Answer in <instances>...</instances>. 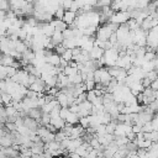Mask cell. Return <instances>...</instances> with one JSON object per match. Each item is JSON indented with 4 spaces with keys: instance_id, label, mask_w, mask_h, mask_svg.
I'll list each match as a JSON object with an SVG mask.
<instances>
[{
    "instance_id": "6da1fadb",
    "label": "cell",
    "mask_w": 158,
    "mask_h": 158,
    "mask_svg": "<svg viewBox=\"0 0 158 158\" xmlns=\"http://www.w3.org/2000/svg\"><path fill=\"white\" fill-rule=\"evenodd\" d=\"M118 58H120V52L115 47H112V48L105 51V54L99 60V63H100V65H107L110 68V67H115L116 65Z\"/></svg>"
},
{
    "instance_id": "7a4b0ae2",
    "label": "cell",
    "mask_w": 158,
    "mask_h": 158,
    "mask_svg": "<svg viewBox=\"0 0 158 158\" xmlns=\"http://www.w3.org/2000/svg\"><path fill=\"white\" fill-rule=\"evenodd\" d=\"M112 79L114 78L111 77V74H110L107 68H102L101 67V68H98L94 72V80L96 81V84H101L104 86H107Z\"/></svg>"
},
{
    "instance_id": "3957f363",
    "label": "cell",
    "mask_w": 158,
    "mask_h": 158,
    "mask_svg": "<svg viewBox=\"0 0 158 158\" xmlns=\"http://www.w3.org/2000/svg\"><path fill=\"white\" fill-rule=\"evenodd\" d=\"M147 51H158V25L147 32Z\"/></svg>"
},
{
    "instance_id": "277c9868",
    "label": "cell",
    "mask_w": 158,
    "mask_h": 158,
    "mask_svg": "<svg viewBox=\"0 0 158 158\" xmlns=\"http://www.w3.org/2000/svg\"><path fill=\"white\" fill-rule=\"evenodd\" d=\"M130 19H131L130 11H116V12H114V15L111 16L109 22H112V23L120 26V25L127 23Z\"/></svg>"
},
{
    "instance_id": "5b68a950",
    "label": "cell",
    "mask_w": 158,
    "mask_h": 158,
    "mask_svg": "<svg viewBox=\"0 0 158 158\" xmlns=\"http://www.w3.org/2000/svg\"><path fill=\"white\" fill-rule=\"evenodd\" d=\"M132 132V125H128L126 122H120L116 126L115 130V137H127Z\"/></svg>"
},
{
    "instance_id": "8992f818",
    "label": "cell",
    "mask_w": 158,
    "mask_h": 158,
    "mask_svg": "<svg viewBox=\"0 0 158 158\" xmlns=\"http://www.w3.org/2000/svg\"><path fill=\"white\" fill-rule=\"evenodd\" d=\"M60 60H62V57L58 53L46 49V62L48 64L54 65V67H59L60 65Z\"/></svg>"
},
{
    "instance_id": "52a82bcc",
    "label": "cell",
    "mask_w": 158,
    "mask_h": 158,
    "mask_svg": "<svg viewBox=\"0 0 158 158\" xmlns=\"http://www.w3.org/2000/svg\"><path fill=\"white\" fill-rule=\"evenodd\" d=\"M105 54V49L101 48V47H98L95 46L90 52H89V56H90V59L93 60H100Z\"/></svg>"
},
{
    "instance_id": "ba28073f",
    "label": "cell",
    "mask_w": 158,
    "mask_h": 158,
    "mask_svg": "<svg viewBox=\"0 0 158 158\" xmlns=\"http://www.w3.org/2000/svg\"><path fill=\"white\" fill-rule=\"evenodd\" d=\"M30 90H33V91H36V93H44L46 91V89H47V86H46V84H44V81L41 79V78H38L33 84H31L30 85V88H28Z\"/></svg>"
},
{
    "instance_id": "9c48e42d",
    "label": "cell",
    "mask_w": 158,
    "mask_h": 158,
    "mask_svg": "<svg viewBox=\"0 0 158 158\" xmlns=\"http://www.w3.org/2000/svg\"><path fill=\"white\" fill-rule=\"evenodd\" d=\"M78 17V14L72 11V10H65V14H64V17H63V21L68 25V26H73L75 20Z\"/></svg>"
},
{
    "instance_id": "30bf717a",
    "label": "cell",
    "mask_w": 158,
    "mask_h": 158,
    "mask_svg": "<svg viewBox=\"0 0 158 158\" xmlns=\"http://www.w3.org/2000/svg\"><path fill=\"white\" fill-rule=\"evenodd\" d=\"M56 99H57V101L59 102V105L62 107H69L70 106V104H69V95L68 94H65L63 91H59L58 95L56 96Z\"/></svg>"
},
{
    "instance_id": "8fae6325",
    "label": "cell",
    "mask_w": 158,
    "mask_h": 158,
    "mask_svg": "<svg viewBox=\"0 0 158 158\" xmlns=\"http://www.w3.org/2000/svg\"><path fill=\"white\" fill-rule=\"evenodd\" d=\"M51 125H53V126L56 127L57 131H60V130L64 128V126L67 125V122H65L64 118H62L60 116H58V117H53V118H51Z\"/></svg>"
},
{
    "instance_id": "7c38bea8",
    "label": "cell",
    "mask_w": 158,
    "mask_h": 158,
    "mask_svg": "<svg viewBox=\"0 0 158 158\" xmlns=\"http://www.w3.org/2000/svg\"><path fill=\"white\" fill-rule=\"evenodd\" d=\"M51 40H52V43H53L56 47H57V46H59V44H62V43H63V41H64L63 32H62V31H57V30H56V32L52 35Z\"/></svg>"
},
{
    "instance_id": "4fadbf2b",
    "label": "cell",
    "mask_w": 158,
    "mask_h": 158,
    "mask_svg": "<svg viewBox=\"0 0 158 158\" xmlns=\"http://www.w3.org/2000/svg\"><path fill=\"white\" fill-rule=\"evenodd\" d=\"M16 60H17V59H15L14 57H11L10 54H4V53H2V56H1V60H0V63H1V65H7V67H14V64L16 63Z\"/></svg>"
},
{
    "instance_id": "5bb4252c",
    "label": "cell",
    "mask_w": 158,
    "mask_h": 158,
    "mask_svg": "<svg viewBox=\"0 0 158 158\" xmlns=\"http://www.w3.org/2000/svg\"><path fill=\"white\" fill-rule=\"evenodd\" d=\"M51 23L56 27V30H57V31H62V32H64V31L68 28V25H67L63 20L54 19V20H52V21H51Z\"/></svg>"
},
{
    "instance_id": "9a60e30c",
    "label": "cell",
    "mask_w": 158,
    "mask_h": 158,
    "mask_svg": "<svg viewBox=\"0 0 158 158\" xmlns=\"http://www.w3.org/2000/svg\"><path fill=\"white\" fill-rule=\"evenodd\" d=\"M79 115L78 114H75V112H72V111H69V114L67 115V117H65V122L67 123H69V125H78L79 123Z\"/></svg>"
},
{
    "instance_id": "2e32d148",
    "label": "cell",
    "mask_w": 158,
    "mask_h": 158,
    "mask_svg": "<svg viewBox=\"0 0 158 158\" xmlns=\"http://www.w3.org/2000/svg\"><path fill=\"white\" fill-rule=\"evenodd\" d=\"M63 73H64L67 77H72V75H74V74L79 73V69H78V68H74V67L68 65V67H65V68L63 69Z\"/></svg>"
},
{
    "instance_id": "e0dca14e",
    "label": "cell",
    "mask_w": 158,
    "mask_h": 158,
    "mask_svg": "<svg viewBox=\"0 0 158 158\" xmlns=\"http://www.w3.org/2000/svg\"><path fill=\"white\" fill-rule=\"evenodd\" d=\"M49 123H51V115L43 112L41 117V126H48Z\"/></svg>"
},
{
    "instance_id": "ac0fdd59",
    "label": "cell",
    "mask_w": 158,
    "mask_h": 158,
    "mask_svg": "<svg viewBox=\"0 0 158 158\" xmlns=\"http://www.w3.org/2000/svg\"><path fill=\"white\" fill-rule=\"evenodd\" d=\"M60 57H62V59H65L67 62H72L73 60V49H67Z\"/></svg>"
},
{
    "instance_id": "d6986e66",
    "label": "cell",
    "mask_w": 158,
    "mask_h": 158,
    "mask_svg": "<svg viewBox=\"0 0 158 158\" xmlns=\"http://www.w3.org/2000/svg\"><path fill=\"white\" fill-rule=\"evenodd\" d=\"M115 0H98V4H96V6L98 7H106V6H111V4L114 2Z\"/></svg>"
},
{
    "instance_id": "ffe728a7",
    "label": "cell",
    "mask_w": 158,
    "mask_h": 158,
    "mask_svg": "<svg viewBox=\"0 0 158 158\" xmlns=\"http://www.w3.org/2000/svg\"><path fill=\"white\" fill-rule=\"evenodd\" d=\"M84 84H85V86H86V91L94 90V89L96 88V81H95V80H85Z\"/></svg>"
},
{
    "instance_id": "44dd1931",
    "label": "cell",
    "mask_w": 158,
    "mask_h": 158,
    "mask_svg": "<svg viewBox=\"0 0 158 158\" xmlns=\"http://www.w3.org/2000/svg\"><path fill=\"white\" fill-rule=\"evenodd\" d=\"M65 138H68V136H67V135L60 130V131H58V132L56 133V139H54V141H57V142H59V143H60V142H63Z\"/></svg>"
},
{
    "instance_id": "7402d4cb",
    "label": "cell",
    "mask_w": 158,
    "mask_h": 158,
    "mask_svg": "<svg viewBox=\"0 0 158 158\" xmlns=\"http://www.w3.org/2000/svg\"><path fill=\"white\" fill-rule=\"evenodd\" d=\"M73 2H74V0H60V5L64 10H70Z\"/></svg>"
},
{
    "instance_id": "603a6c76",
    "label": "cell",
    "mask_w": 158,
    "mask_h": 158,
    "mask_svg": "<svg viewBox=\"0 0 158 158\" xmlns=\"http://www.w3.org/2000/svg\"><path fill=\"white\" fill-rule=\"evenodd\" d=\"M79 125H81V126H83V127L86 130V128L90 126L89 117H88V116H86V117H80V118H79Z\"/></svg>"
},
{
    "instance_id": "cb8c5ba5",
    "label": "cell",
    "mask_w": 158,
    "mask_h": 158,
    "mask_svg": "<svg viewBox=\"0 0 158 158\" xmlns=\"http://www.w3.org/2000/svg\"><path fill=\"white\" fill-rule=\"evenodd\" d=\"M142 131H143L144 133H149V132H152V131H154V130H153L152 123H151V122H147V123H144V125L142 126Z\"/></svg>"
},
{
    "instance_id": "d4e9b609",
    "label": "cell",
    "mask_w": 158,
    "mask_h": 158,
    "mask_svg": "<svg viewBox=\"0 0 158 158\" xmlns=\"http://www.w3.org/2000/svg\"><path fill=\"white\" fill-rule=\"evenodd\" d=\"M146 77H147L149 80L154 81V80L157 79V77H158V72H157V70H152V72H148V73L146 74Z\"/></svg>"
},
{
    "instance_id": "484cf974",
    "label": "cell",
    "mask_w": 158,
    "mask_h": 158,
    "mask_svg": "<svg viewBox=\"0 0 158 158\" xmlns=\"http://www.w3.org/2000/svg\"><path fill=\"white\" fill-rule=\"evenodd\" d=\"M86 93H88V101H90V102H93L98 98V95L95 94L94 90H90V91H86Z\"/></svg>"
},
{
    "instance_id": "4316f807",
    "label": "cell",
    "mask_w": 158,
    "mask_h": 158,
    "mask_svg": "<svg viewBox=\"0 0 158 158\" xmlns=\"http://www.w3.org/2000/svg\"><path fill=\"white\" fill-rule=\"evenodd\" d=\"M151 123H152V126H153V130H154V131H158V116H157V115H154V117L152 118Z\"/></svg>"
},
{
    "instance_id": "83f0119b",
    "label": "cell",
    "mask_w": 158,
    "mask_h": 158,
    "mask_svg": "<svg viewBox=\"0 0 158 158\" xmlns=\"http://www.w3.org/2000/svg\"><path fill=\"white\" fill-rule=\"evenodd\" d=\"M132 132L133 133H139V132H142V126L141 125H137V123H135V125H132Z\"/></svg>"
},
{
    "instance_id": "f1b7e54d",
    "label": "cell",
    "mask_w": 158,
    "mask_h": 158,
    "mask_svg": "<svg viewBox=\"0 0 158 158\" xmlns=\"http://www.w3.org/2000/svg\"><path fill=\"white\" fill-rule=\"evenodd\" d=\"M142 84H143V86H144V88H149V86H151V84H152V80H149V79L146 77V78L142 80Z\"/></svg>"
},
{
    "instance_id": "f546056e",
    "label": "cell",
    "mask_w": 158,
    "mask_h": 158,
    "mask_svg": "<svg viewBox=\"0 0 158 158\" xmlns=\"http://www.w3.org/2000/svg\"><path fill=\"white\" fill-rule=\"evenodd\" d=\"M151 88H152L154 91H157V90H158V81H157V80L152 81V84H151Z\"/></svg>"
},
{
    "instance_id": "4dcf8cb0",
    "label": "cell",
    "mask_w": 158,
    "mask_h": 158,
    "mask_svg": "<svg viewBox=\"0 0 158 158\" xmlns=\"http://www.w3.org/2000/svg\"><path fill=\"white\" fill-rule=\"evenodd\" d=\"M98 158H106V157H104V156H99Z\"/></svg>"
},
{
    "instance_id": "1f68e13d",
    "label": "cell",
    "mask_w": 158,
    "mask_h": 158,
    "mask_svg": "<svg viewBox=\"0 0 158 158\" xmlns=\"http://www.w3.org/2000/svg\"><path fill=\"white\" fill-rule=\"evenodd\" d=\"M156 115H157V116H158V110H157V111H156Z\"/></svg>"
},
{
    "instance_id": "d6a6232c",
    "label": "cell",
    "mask_w": 158,
    "mask_h": 158,
    "mask_svg": "<svg viewBox=\"0 0 158 158\" xmlns=\"http://www.w3.org/2000/svg\"><path fill=\"white\" fill-rule=\"evenodd\" d=\"M156 80H157V81H158V77H157V79H156Z\"/></svg>"
},
{
    "instance_id": "836d02e7",
    "label": "cell",
    "mask_w": 158,
    "mask_h": 158,
    "mask_svg": "<svg viewBox=\"0 0 158 158\" xmlns=\"http://www.w3.org/2000/svg\"><path fill=\"white\" fill-rule=\"evenodd\" d=\"M157 72H158V68H157Z\"/></svg>"
},
{
    "instance_id": "e575fe53",
    "label": "cell",
    "mask_w": 158,
    "mask_h": 158,
    "mask_svg": "<svg viewBox=\"0 0 158 158\" xmlns=\"http://www.w3.org/2000/svg\"><path fill=\"white\" fill-rule=\"evenodd\" d=\"M21 158H22V157H21ZM31 158H32V157H31Z\"/></svg>"
}]
</instances>
